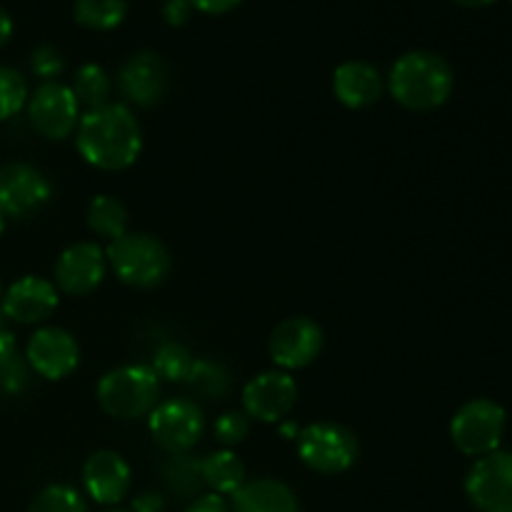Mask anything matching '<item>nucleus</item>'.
Returning <instances> with one entry per match:
<instances>
[{
	"instance_id": "obj_1",
	"label": "nucleus",
	"mask_w": 512,
	"mask_h": 512,
	"mask_svg": "<svg viewBox=\"0 0 512 512\" xmlns=\"http://www.w3.org/2000/svg\"><path fill=\"white\" fill-rule=\"evenodd\" d=\"M75 145L85 163L115 173L130 168L140 158L143 130L128 105L105 103L80 115Z\"/></svg>"
},
{
	"instance_id": "obj_2",
	"label": "nucleus",
	"mask_w": 512,
	"mask_h": 512,
	"mask_svg": "<svg viewBox=\"0 0 512 512\" xmlns=\"http://www.w3.org/2000/svg\"><path fill=\"white\" fill-rule=\"evenodd\" d=\"M455 73L448 60L430 50H410L400 55L388 75V90L403 108L428 113L448 103Z\"/></svg>"
},
{
	"instance_id": "obj_3",
	"label": "nucleus",
	"mask_w": 512,
	"mask_h": 512,
	"mask_svg": "<svg viewBox=\"0 0 512 512\" xmlns=\"http://www.w3.org/2000/svg\"><path fill=\"white\" fill-rule=\"evenodd\" d=\"M98 403L110 418L138 420L158 405L160 380L148 365H123L98 380Z\"/></svg>"
},
{
	"instance_id": "obj_4",
	"label": "nucleus",
	"mask_w": 512,
	"mask_h": 512,
	"mask_svg": "<svg viewBox=\"0 0 512 512\" xmlns=\"http://www.w3.org/2000/svg\"><path fill=\"white\" fill-rule=\"evenodd\" d=\"M115 278L130 288H155L170 273V253L148 233H125L105 250Z\"/></svg>"
},
{
	"instance_id": "obj_5",
	"label": "nucleus",
	"mask_w": 512,
	"mask_h": 512,
	"mask_svg": "<svg viewBox=\"0 0 512 512\" xmlns=\"http://www.w3.org/2000/svg\"><path fill=\"white\" fill-rule=\"evenodd\" d=\"M508 415L500 403L490 398H475L460 405L450 420L453 445L468 458H483L495 453L503 443Z\"/></svg>"
},
{
	"instance_id": "obj_6",
	"label": "nucleus",
	"mask_w": 512,
	"mask_h": 512,
	"mask_svg": "<svg viewBox=\"0 0 512 512\" xmlns=\"http://www.w3.org/2000/svg\"><path fill=\"white\" fill-rule=\"evenodd\" d=\"M358 438L345 425L313 423L300 430L298 455L305 468L320 475L345 473L358 460Z\"/></svg>"
},
{
	"instance_id": "obj_7",
	"label": "nucleus",
	"mask_w": 512,
	"mask_h": 512,
	"mask_svg": "<svg viewBox=\"0 0 512 512\" xmlns=\"http://www.w3.org/2000/svg\"><path fill=\"white\" fill-rule=\"evenodd\" d=\"M148 428L158 448L170 455H183L203 438L205 418L193 400L173 398L150 410Z\"/></svg>"
},
{
	"instance_id": "obj_8",
	"label": "nucleus",
	"mask_w": 512,
	"mask_h": 512,
	"mask_svg": "<svg viewBox=\"0 0 512 512\" xmlns=\"http://www.w3.org/2000/svg\"><path fill=\"white\" fill-rule=\"evenodd\" d=\"M28 118L35 133L48 140H65L80 123V105L70 85L48 80L28 98Z\"/></svg>"
},
{
	"instance_id": "obj_9",
	"label": "nucleus",
	"mask_w": 512,
	"mask_h": 512,
	"mask_svg": "<svg viewBox=\"0 0 512 512\" xmlns=\"http://www.w3.org/2000/svg\"><path fill=\"white\" fill-rule=\"evenodd\" d=\"M465 495L480 512H512V453L495 450L475 460L465 478Z\"/></svg>"
},
{
	"instance_id": "obj_10",
	"label": "nucleus",
	"mask_w": 512,
	"mask_h": 512,
	"mask_svg": "<svg viewBox=\"0 0 512 512\" xmlns=\"http://www.w3.org/2000/svg\"><path fill=\"white\" fill-rule=\"evenodd\" d=\"M53 185L43 170L30 163H8L0 168V213L5 218H30L45 208Z\"/></svg>"
},
{
	"instance_id": "obj_11",
	"label": "nucleus",
	"mask_w": 512,
	"mask_h": 512,
	"mask_svg": "<svg viewBox=\"0 0 512 512\" xmlns=\"http://www.w3.org/2000/svg\"><path fill=\"white\" fill-rule=\"evenodd\" d=\"M325 345L323 328L315 320L305 318V315H295V318H285L283 323L275 325L270 333L268 350L273 363L280 370H300L315 363Z\"/></svg>"
},
{
	"instance_id": "obj_12",
	"label": "nucleus",
	"mask_w": 512,
	"mask_h": 512,
	"mask_svg": "<svg viewBox=\"0 0 512 512\" xmlns=\"http://www.w3.org/2000/svg\"><path fill=\"white\" fill-rule=\"evenodd\" d=\"M298 403V385L285 370H265L243 388V413L260 423H280Z\"/></svg>"
},
{
	"instance_id": "obj_13",
	"label": "nucleus",
	"mask_w": 512,
	"mask_h": 512,
	"mask_svg": "<svg viewBox=\"0 0 512 512\" xmlns=\"http://www.w3.org/2000/svg\"><path fill=\"white\" fill-rule=\"evenodd\" d=\"M108 273V258L98 243H73L55 263V288L73 298L93 293Z\"/></svg>"
},
{
	"instance_id": "obj_14",
	"label": "nucleus",
	"mask_w": 512,
	"mask_h": 512,
	"mask_svg": "<svg viewBox=\"0 0 512 512\" xmlns=\"http://www.w3.org/2000/svg\"><path fill=\"white\" fill-rule=\"evenodd\" d=\"M118 88L130 103L140 108H153L165 98V90H168V65L158 53L140 50L120 65Z\"/></svg>"
},
{
	"instance_id": "obj_15",
	"label": "nucleus",
	"mask_w": 512,
	"mask_h": 512,
	"mask_svg": "<svg viewBox=\"0 0 512 512\" xmlns=\"http://www.w3.org/2000/svg\"><path fill=\"white\" fill-rule=\"evenodd\" d=\"M80 348L63 328H40L28 340V365L45 380H63L78 368Z\"/></svg>"
},
{
	"instance_id": "obj_16",
	"label": "nucleus",
	"mask_w": 512,
	"mask_h": 512,
	"mask_svg": "<svg viewBox=\"0 0 512 512\" xmlns=\"http://www.w3.org/2000/svg\"><path fill=\"white\" fill-rule=\"evenodd\" d=\"M58 288L38 275H25L15 280L3 295V315L23 325H35L48 320L58 308Z\"/></svg>"
},
{
	"instance_id": "obj_17",
	"label": "nucleus",
	"mask_w": 512,
	"mask_h": 512,
	"mask_svg": "<svg viewBox=\"0 0 512 512\" xmlns=\"http://www.w3.org/2000/svg\"><path fill=\"white\" fill-rule=\"evenodd\" d=\"M130 465L115 450H98L83 465V485L98 505H118L130 490Z\"/></svg>"
},
{
	"instance_id": "obj_18",
	"label": "nucleus",
	"mask_w": 512,
	"mask_h": 512,
	"mask_svg": "<svg viewBox=\"0 0 512 512\" xmlns=\"http://www.w3.org/2000/svg\"><path fill=\"white\" fill-rule=\"evenodd\" d=\"M385 80L368 60H348L333 73V93L345 108L363 110L383 98Z\"/></svg>"
},
{
	"instance_id": "obj_19",
	"label": "nucleus",
	"mask_w": 512,
	"mask_h": 512,
	"mask_svg": "<svg viewBox=\"0 0 512 512\" xmlns=\"http://www.w3.org/2000/svg\"><path fill=\"white\" fill-rule=\"evenodd\" d=\"M230 512H300V508L288 485L275 478H258L245 480L233 495Z\"/></svg>"
},
{
	"instance_id": "obj_20",
	"label": "nucleus",
	"mask_w": 512,
	"mask_h": 512,
	"mask_svg": "<svg viewBox=\"0 0 512 512\" xmlns=\"http://www.w3.org/2000/svg\"><path fill=\"white\" fill-rule=\"evenodd\" d=\"M200 478H203V485H208L215 495H223V498L230 495L233 498L245 485V465L233 450H215V453L205 455L200 460Z\"/></svg>"
},
{
	"instance_id": "obj_21",
	"label": "nucleus",
	"mask_w": 512,
	"mask_h": 512,
	"mask_svg": "<svg viewBox=\"0 0 512 512\" xmlns=\"http://www.w3.org/2000/svg\"><path fill=\"white\" fill-rule=\"evenodd\" d=\"M85 223L95 235L113 243L128 233V208L115 195H95L88 203Z\"/></svg>"
},
{
	"instance_id": "obj_22",
	"label": "nucleus",
	"mask_w": 512,
	"mask_h": 512,
	"mask_svg": "<svg viewBox=\"0 0 512 512\" xmlns=\"http://www.w3.org/2000/svg\"><path fill=\"white\" fill-rule=\"evenodd\" d=\"M190 388V393L200 395L205 400H220L228 395L230 390V373L223 363L210 358L195 360L190 368L188 378L183 380Z\"/></svg>"
},
{
	"instance_id": "obj_23",
	"label": "nucleus",
	"mask_w": 512,
	"mask_h": 512,
	"mask_svg": "<svg viewBox=\"0 0 512 512\" xmlns=\"http://www.w3.org/2000/svg\"><path fill=\"white\" fill-rule=\"evenodd\" d=\"M110 88H113L110 75L105 73L103 65L98 63L80 65V68L75 70L73 85H70L78 105H85L88 110H95L100 108V105L110 103Z\"/></svg>"
},
{
	"instance_id": "obj_24",
	"label": "nucleus",
	"mask_w": 512,
	"mask_h": 512,
	"mask_svg": "<svg viewBox=\"0 0 512 512\" xmlns=\"http://www.w3.org/2000/svg\"><path fill=\"white\" fill-rule=\"evenodd\" d=\"M128 13L125 0H75L73 15L83 28L113 30L118 28Z\"/></svg>"
},
{
	"instance_id": "obj_25",
	"label": "nucleus",
	"mask_w": 512,
	"mask_h": 512,
	"mask_svg": "<svg viewBox=\"0 0 512 512\" xmlns=\"http://www.w3.org/2000/svg\"><path fill=\"white\" fill-rule=\"evenodd\" d=\"M195 358L185 345L180 343H163L153 355V370L158 380H168V383H183L188 378L190 368H193Z\"/></svg>"
},
{
	"instance_id": "obj_26",
	"label": "nucleus",
	"mask_w": 512,
	"mask_h": 512,
	"mask_svg": "<svg viewBox=\"0 0 512 512\" xmlns=\"http://www.w3.org/2000/svg\"><path fill=\"white\" fill-rule=\"evenodd\" d=\"M28 512H88V505L70 485H48L35 495Z\"/></svg>"
},
{
	"instance_id": "obj_27",
	"label": "nucleus",
	"mask_w": 512,
	"mask_h": 512,
	"mask_svg": "<svg viewBox=\"0 0 512 512\" xmlns=\"http://www.w3.org/2000/svg\"><path fill=\"white\" fill-rule=\"evenodd\" d=\"M163 478L178 493H195L203 485V478H200V460H193L188 453L170 455L168 465L163 468Z\"/></svg>"
},
{
	"instance_id": "obj_28",
	"label": "nucleus",
	"mask_w": 512,
	"mask_h": 512,
	"mask_svg": "<svg viewBox=\"0 0 512 512\" xmlns=\"http://www.w3.org/2000/svg\"><path fill=\"white\" fill-rule=\"evenodd\" d=\"M28 100V83L15 68L0 65V120H8L18 113Z\"/></svg>"
},
{
	"instance_id": "obj_29",
	"label": "nucleus",
	"mask_w": 512,
	"mask_h": 512,
	"mask_svg": "<svg viewBox=\"0 0 512 512\" xmlns=\"http://www.w3.org/2000/svg\"><path fill=\"white\" fill-rule=\"evenodd\" d=\"M250 433V418L243 410H228V413L220 415L213 425V435L223 448H235V445L243 443Z\"/></svg>"
},
{
	"instance_id": "obj_30",
	"label": "nucleus",
	"mask_w": 512,
	"mask_h": 512,
	"mask_svg": "<svg viewBox=\"0 0 512 512\" xmlns=\"http://www.w3.org/2000/svg\"><path fill=\"white\" fill-rule=\"evenodd\" d=\"M30 68H33V73L38 75V78H43L45 83H48V80H55L63 73L65 60L55 45L45 43L33 50V55H30Z\"/></svg>"
},
{
	"instance_id": "obj_31",
	"label": "nucleus",
	"mask_w": 512,
	"mask_h": 512,
	"mask_svg": "<svg viewBox=\"0 0 512 512\" xmlns=\"http://www.w3.org/2000/svg\"><path fill=\"white\" fill-rule=\"evenodd\" d=\"M25 385H28V368H25L23 360L18 358V353L0 360V388H3L5 393H20Z\"/></svg>"
},
{
	"instance_id": "obj_32",
	"label": "nucleus",
	"mask_w": 512,
	"mask_h": 512,
	"mask_svg": "<svg viewBox=\"0 0 512 512\" xmlns=\"http://www.w3.org/2000/svg\"><path fill=\"white\" fill-rule=\"evenodd\" d=\"M190 15H193V5H190L188 0H165L163 18L168 25L180 28V25L188 23Z\"/></svg>"
},
{
	"instance_id": "obj_33",
	"label": "nucleus",
	"mask_w": 512,
	"mask_h": 512,
	"mask_svg": "<svg viewBox=\"0 0 512 512\" xmlns=\"http://www.w3.org/2000/svg\"><path fill=\"white\" fill-rule=\"evenodd\" d=\"M165 510V498L155 490H148V493L135 495L133 503H130V512H163Z\"/></svg>"
},
{
	"instance_id": "obj_34",
	"label": "nucleus",
	"mask_w": 512,
	"mask_h": 512,
	"mask_svg": "<svg viewBox=\"0 0 512 512\" xmlns=\"http://www.w3.org/2000/svg\"><path fill=\"white\" fill-rule=\"evenodd\" d=\"M185 512H230V505L225 503L223 495L208 493V495H200V498H195Z\"/></svg>"
},
{
	"instance_id": "obj_35",
	"label": "nucleus",
	"mask_w": 512,
	"mask_h": 512,
	"mask_svg": "<svg viewBox=\"0 0 512 512\" xmlns=\"http://www.w3.org/2000/svg\"><path fill=\"white\" fill-rule=\"evenodd\" d=\"M188 3L193 5L195 10H200V13L223 15V13H228V10L238 8L243 0H188Z\"/></svg>"
},
{
	"instance_id": "obj_36",
	"label": "nucleus",
	"mask_w": 512,
	"mask_h": 512,
	"mask_svg": "<svg viewBox=\"0 0 512 512\" xmlns=\"http://www.w3.org/2000/svg\"><path fill=\"white\" fill-rule=\"evenodd\" d=\"M15 355V335L10 330H0V360Z\"/></svg>"
},
{
	"instance_id": "obj_37",
	"label": "nucleus",
	"mask_w": 512,
	"mask_h": 512,
	"mask_svg": "<svg viewBox=\"0 0 512 512\" xmlns=\"http://www.w3.org/2000/svg\"><path fill=\"white\" fill-rule=\"evenodd\" d=\"M10 35H13V20H10L8 10L0 5V48H3L5 43L10 40Z\"/></svg>"
},
{
	"instance_id": "obj_38",
	"label": "nucleus",
	"mask_w": 512,
	"mask_h": 512,
	"mask_svg": "<svg viewBox=\"0 0 512 512\" xmlns=\"http://www.w3.org/2000/svg\"><path fill=\"white\" fill-rule=\"evenodd\" d=\"M280 435H283L285 440H298L300 430H298V425H293V423H283V425H280Z\"/></svg>"
},
{
	"instance_id": "obj_39",
	"label": "nucleus",
	"mask_w": 512,
	"mask_h": 512,
	"mask_svg": "<svg viewBox=\"0 0 512 512\" xmlns=\"http://www.w3.org/2000/svg\"><path fill=\"white\" fill-rule=\"evenodd\" d=\"M453 3L463 5V8H485V5L495 3V0H453Z\"/></svg>"
},
{
	"instance_id": "obj_40",
	"label": "nucleus",
	"mask_w": 512,
	"mask_h": 512,
	"mask_svg": "<svg viewBox=\"0 0 512 512\" xmlns=\"http://www.w3.org/2000/svg\"><path fill=\"white\" fill-rule=\"evenodd\" d=\"M3 230H5V215L0 213V235H3Z\"/></svg>"
},
{
	"instance_id": "obj_41",
	"label": "nucleus",
	"mask_w": 512,
	"mask_h": 512,
	"mask_svg": "<svg viewBox=\"0 0 512 512\" xmlns=\"http://www.w3.org/2000/svg\"><path fill=\"white\" fill-rule=\"evenodd\" d=\"M0 330H3V310H0Z\"/></svg>"
},
{
	"instance_id": "obj_42",
	"label": "nucleus",
	"mask_w": 512,
	"mask_h": 512,
	"mask_svg": "<svg viewBox=\"0 0 512 512\" xmlns=\"http://www.w3.org/2000/svg\"><path fill=\"white\" fill-rule=\"evenodd\" d=\"M0 298H3V283H0Z\"/></svg>"
},
{
	"instance_id": "obj_43",
	"label": "nucleus",
	"mask_w": 512,
	"mask_h": 512,
	"mask_svg": "<svg viewBox=\"0 0 512 512\" xmlns=\"http://www.w3.org/2000/svg\"><path fill=\"white\" fill-rule=\"evenodd\" d=\"M105 512H125V510H105Z\"/></svg>"
},
{
	"instance_id": "obj_44",
	"label": "nucleus",
	"mask_w": 512,
	"mask_h": 512,
	"mask_svg": "<svg viewBox=\"0 0 512 512\" xmlns=\"http://www.w3.org/2000/svg\"><path fill=\"white\" fill-rule=\"evenodd\" d=\"M510 3H512V0H510Z\"/></svg>"
}]
</instances>
